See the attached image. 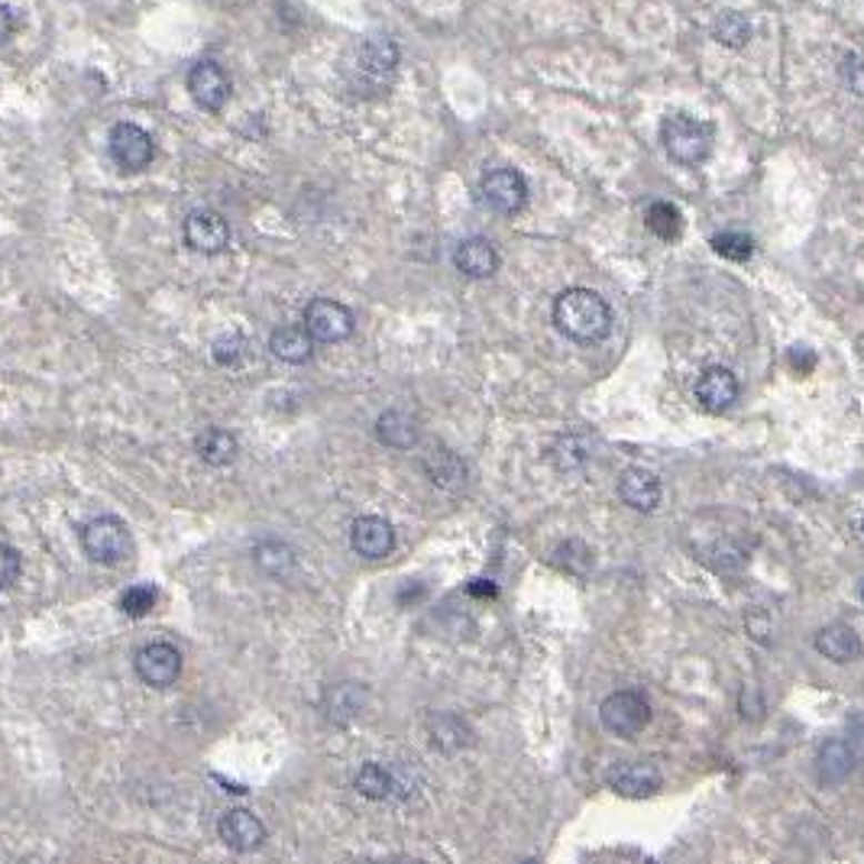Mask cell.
Returning a JSON list of instances; mask_svg holds the SVG:
<instances>
[{"mask_svg": "<svg viewBox=\"0 0 864 864\" xmlns=\"http://www.w3.org/2000/svg\"><path fill=\"white\" fill-rule=\"evenodd\" d=\"M399 69V49L392 46V39L370 37L363 39L353 56L340 66L343 84L356 94V98H379L389 91L392 78Z\"/></svg>", "mask_w": 864, "mask_h": 864, "instance_id": "6da1fadb", "label": "cell"}, {"mask_svg": "<svg viewBox=\"0 0 864 864\" xmlns=\"http://www.w3.org/2000/svg\"><path fill=\"white\" fill-rule=\"evenodd\" d=\"M554 324L573 343H600L612 331V308L593 289H566L554 301Z\"/></svg>", "mask_w": 864, "mask_h": 864, "instance_id": "7a4b0ae2", "label": "cell"}, {"mask_svg": "<svg viewBox=\"0 0 864 864\" xmlns=\"http://www.w3.org/2000/svg\"><path fill=\"white\" fill-rule=\"evenodd\" d=\"M661 143L680 165H700L713 152L715 133L710 123H703L690 113H671L661 123Z\"/></svg>", "mask_w": 864, "mask_h": 864, "instance_id": "3957f363", "label": "cell"}, {"mask_svg": "<svg viewBox=\"0 0 864 864\" xmlns=\"http://www.w3.org/2000/svg\"><path fill=\"white\" fill-rule=\"evenodd\" d=\"M81 547L98 564H123L133 554V538L117 515H101L81 528Z\"/></svg>", "mask_w": 864, "mask_h": 864, "instance_id": "277c9868", "label": "cell"}, {"mask_svg": "<svg viewBox=\"0 0 864 864\" xmlns=\"http://www.w3.org/2000/svg\"><path fill=\"white\" fill-rule=\"evenodd\" d=\"M600 722L605 732L619 739H635L651 722V703L635 690H619L600 706Z\"/></svg>", "mask_w": 864, "mask_h": 864, "instance_id": "5b68a950", "label": "cell"}, {"mask_svg": "<svg viewBox=\"0 0 864 864\" xmlns=\"http://www.w3.org/2000/svg\"><path fill=\"white\" fill-rule=\"evenodd\" d=\"M353 311L334 299H311L304 308V328L318 343H340L353 334Z\"/></svg>", "mask_w": 864, "mask_h": 864, "instance_id": "8992f818", "label": "cell"}, {"mask_svg": "<svg viewBox=\"0 0 864 864\" xmlns=\"http://www.w3.org/2000/svg\"><path fill=\"white\" fill-rule=\"evenodd\" d=\"M480 194L495 214H519L528 204V182L519 169H492L480 182Z\"/></svg>", "mask_w": 864, "mask_h": 864, "instance_id": "52a82bcc", "label": "cell"}, {"mask_svg": "<svg viewBox=\"0 0 864 864\" xmlns=\"http://www.w3.org/2000/svg\"><path fill=\"white\" fill-rule=\"evenodd\" d=\"M137 676L143 683H150L155 690L172 686L182 676V654L175 644L169 641H152L147 647H140L137 654Z\"/></svg>", "mask_w": 864, "mask_h": 864, "instance_id": "ba28073f", "label": "cell"}, {"mask_svg": "<svg viewBox=\"0 0 864 864\" xmlns=\"http://www.w3.org/2000/svg\"><path fill=\"white\" fill-rule=\"evenodd\" d=\"M113 162L127 172H143L152 162V137L137 123H117L111 130Z\"/></svg>", "mask_w": 864, "mask_h": 864, "instance_id": "9c48e42d", "label": "cell"}, {"mask_svg": "<svg viewBox=\"0 0 864 864\" xmlns=\"http://www.w3.org/2000/svg\"><path fill=\"white\" fill-rule=\"evenodd\" d=\"M350 547L366 561H382L395 547V528L389 525L382 515H360L350 525Z\"/></svg>", "mask_w": 864, "mask_h": 864, "instance_id": "30bf717a", "label": "cell"}, {"mask_svg": "<svg viewBox=\"0 0 864 864\" xmlns=\"http://www.w3.org/2000/svg\"><path fill=\"white\" fill-rule=\"evenodd\" d=\"M353 787H356V793H363L366 800H405V796H412V787L405 784V777L395 767L379 764V761H366L356 771Z\"/></svg>", "mask_w": 864, "mask_h": 864, "instance_id": "8fae6325", "label": "cell"}, {"mask_svg": "<svg viewBox=\"0 0 864 864\" xmlns=\"http://www.w3.org/2000/svg\"><path fill=\"white\" fill-rule=\"evenodd\" d=\"M189 91L198 108L218 113L230 98V78L218 62H198L189 72Z\"/></svg>", "mask_w": 864, "mask_h": 864, "instance_id": "7c38bea8", "label": "cell"}, {"mask_svg": "<svg viewBox=\"0 0 864 864\" xmlns=\"http://www.w3.org/2000/svg\"><path fill=\"white\" fill-rule=\"evenodd\" d=\"M858 757H862L858 735H848V739H828L826 745L820 749L816 774H820L823 784L835 787V784H842V781L855 771Z\"/></svg>", "mask_w": 864, "mask_h": 864, "instance_id": "4fadbf2b", "label": "cell"}, {"mask_svg": "<svg viewBox=\"0 0 864 864\" xmlns=\"http://www.w3.org/2000/svg\"><path fill=\"white\" fill-rule=\"evenodd\" d=\"M185 243L198 253H221L230 243V224L218 211H191L185 218Z\"/></svg>", "mask_w": 864, "mask_h": 864, "instance_id": "5bb4252c", "label": "cell"}, {"mask_svg": "<svg viewBox=\"0 0 864 864\" xmlns=\"http://www.w3.org/2000/svg\"><path fill=\"white\" fill-rule=\"evenodd\" d=\"M218 832H221V842H224L227 848H233V852H240V855L257 852L265 842L263 820H260L257 813H250V810H230L224 820H221Z\"/></svg>", "mask_w": 864, "mask_h": 864, "instance_id": "9a60e30c", "label": "cell"}, {"mask_svg": "<svg viewBox=\"0 0 864 864\" xmlns=\"http://www.w3.org/2000/svg\"><path fill=\"white\" fill-rule=\"evenodd\" d=\"M661 784H664V777H661L657 764H651V761H632V764H619L609 771V787L632 800L657 793Z\"/></svg>", "mask_w": 864, "mask_h": 864, "instance_id": "2e32d148", "label": "cell"}, {"mask_svg": "<svg viewBox=\"0 0 864 864\" xmlns=\"http://www.w3.org/2000/svg\"><path fill=\"white\" fill-rule=\"evenodd\" d=\"M696 399H700V405H703L706 412H725V409H732L735 399H739V379H735L732 370H725V366H710V370H703L700 379H696Z\"/></svg>", "mask_w": 864, "mask_h": 864, "instance_id": "e0dca14e", "label": "cell"}, {"mask_svg": "<svg viewBox=\"0 0 864 864\" xmlns=\"http://www.w3.org/2000/svg\"><path fill=\"white\" fill-rule=\"evenodd\" d=\"M453 263H456V269H460L463 275H470V279H489V275L499 269V253H495V247H492L489 240H483V237H470V240H463V243L456 247Z\"/></svg>", "mask_w": 864, "mask_h": 864, "instance_id": "ac0fdd59", "label": "cell"}, {"mask_svg": "<svg viewBox=\"0 0 864 864\" xmlns=\"http://www.w3.org/2000/svg\"><path fill=\"white\" fill-rule=\"evenodd\" d=\"M816 651H820L823 657H828V661H835V664H848V661L862 657L864 644L852 625L835 622V625H826V629L816 635Z\"/></svg>", "mask_w": 864, "mask_h": 864, "instance_id": "d6986e66", "label": "cell"}, {"mask_svg": "<svg viewBox=\"0 0 864 864\" xmlns=\"http://www.w3.org/2000/svg\"><path fill=\"white\" fill-rule=\"evenodd\" d=\"M619 495L625 505L639 509V512H654L661 502V480L651 470H629L619 483Z\"/></svg>", "mask_w": 864, "mask_h": 864, "instance_id": "ffe728a7", "label": "cell"}, {"mask_svg": "<svg viewBox=\"0 0 864 864\" xmlns=\"http://www.w3.org/2000/svg\"><path fill=\"white\" fill-rule=\"evenodd\" d=\"M253 564L269 580H285V576H292L299 570V557H295V551L285 541L265 538V541H260L253 547Z\"/></svg>", "mask_w": 864, "mask_h": 864, "instance_id": "44dd1931", "label": "cell"}, {"mask_svg": "<svg viewBox=\"0 0 864 864\" xmlns=\"http://www.w3.org/2000/svg\"><path fill=\"white\" fill-rule=\"evenodd\" d=\"M269 350L272 356H279L282 363H308L311 350H314V338L308 334V328H279L269 338Z\"/></svg>", "mask_w": 864, "mask_h": 864, "instance_id": "7402d4cb", "label": "cell"}, {"mask_svg": "<svg viewBox=\"0 0 864 864\" xmlns=\"http://www.w3.org/2000/svg\"><path fill=\"white\" fill-rule=\"evenodd\" d=\"M431 745L441 752H463L473 745V729L453 713H441L431 719Z\"/></svg>", "mask_w": 864, "mask_h": 864, "instance_id": "603a6c76", "label": "cell"}, {"mask_svg": "<svg viewBox=\"0 0 864 864\" xmlns=\"http://www.w3.org/2000/svg\"><path fill=\"white\" fill-rule=\"evenodd\" d=\"M194 448H198V456H201L208 466H227V463H233L237 453H240L237 438H233L230 431H224V428H208V431L194 441Z\"/></svg>", "mask_w": 864, "mask_h": 864, "instance_id": "cb8c5ba5", "label": "cell"}, {"mask_svg": "<svg viewBox=\"0 0 864 864\" xmlns=\"http://www.w3.org/2000/svg\"><path fill=\"white\" fill-rule=\"evenodd\" d=\"M376 434L385 448H392V451H409V448H414V441H418V424H414V418H409L405 412H395V409H392V412H385L379 418Z\"/></svg>", "mask_w": 864, "mask_h": 864, "instance_id": "d4e9b609", "label": "cell"}, {"mask_svg": "<svg viewBox=\"0 0 864 864\" xmlns=\"http://www.w3.org/2000/svg\"><path fill=\"white\" fill-rule=\"evenodd\" d=\"M366 703V690L356 686V683H340L328 693V719L338 722V725H346L350 719H356L360 710Z\"/></svg>", "mask_w": 864, "mask_h": 864, "instance_id": "484cf974", "label": "cell"}, {"mask_svg": "<svg viewBox=\"0 0 864 864\" xmlns=\"http://www.w3.org/2000/svg\"><path fill=\"white\" fill-rule=\"evenodd\" d=\"M647 227H651L654 237L674 243L676 237L683 233V218H680L676 204H671V201H654V204L647 208Z\"/></svg>", "mask_w": 864, "mask_h": 864, "instance_id": "4316f807", "label": "cell"}, {"mask_svg": "<svg viewBox=\"0 0 864 864\" xmlns=\"http://www.w3.org/2000/svg\"><path fill=\"white\" fill-rule=\"evenodd\" d=\"M713 37L722 42V46H732V49H742L749 39H752V23L735 13V10H725L719 20L713 23Z\"/></svg>", "mask_w": 864, "mask_h": 864, "instance_id": "83f0119b", "label": "cell"}, {"mask_svg": "<svg viewBox=\"0 0 864 864\" xmlns=\"http://www.w3.org/2000/svg\"><path fill=\"white\" fill-rule=\"evenodd\" d=\"M424 466H428V473H431V480H434V483H441V486H451V489L460 486V483H463V473H466L463 460H456L451 451H434V456H428V460H424Z\"/></svg>", "mask_w": 864, "mask_h": 864, "instance_id": "f1b7e54d", "label": "cell"}, {"mask_svg": "<svg viewBox=\"0 0 864 864\" xmlns=\"http://www.w3.org/2000/svg\"><path fill=\"white\" fill-rule=\"evenodd\" d=\"M713 250L719 253V257L732 260V263H745V260H752L754 240L749 237V233L725 230V233H715L713 237Z\"/></svg>", "mask_w": 864, "mask_h": 864, "instance_id": "f546056e", "label": "cell"}, {"mask_svg": "<svg viewBox=\"0 0 864 864\" xmlns=\"http://www.w3.org/2000/svg\"><path fill=\"white\" fill-rule=\"evenodd\" d=\"M247 350H250V343L243 334H224V338L214 340V346H211V356H214V363L218 366H224V370H233V366H240L243 360H247Z\"/></svg>", "mask_w": 864, "mask_h": 864, "instance_id": "4dcf8cb0", "label": "cell"}, {"mask_svg": "<svg viewBox=\"0 0 864 864\" xmlns=\"http://www.w3.org/2000/svg\"><path fill=\"white\" fill-rule=\"evenodd\" d=\"M155 590L147 586V583H137V586H130V590H123V596H120V612L123 615H130V619H143V615H150L152 605H155Z\"/></svg>", "mask_w": 864, "mask_h": 864, "instance_id": "1f68e13d", "label": "cell"}, {"mask_svg": "<svg viewBox=\"0 0 864 864\" xmlns=\"http://www.w3.org/2000/svg\"><path fill=\"white\" fill-rule=\"evenodd\" d=\"M23 573V557L17 547L10 544H0V590H10Z\"/></svg>", "mask_w": 864, "mask_h": 864, "instance_id": "d6a6232c", "label": "cell"}, {"mask_svg": "<svg viewBox=\"0 0 864 864\" xmlns=\"http://www.w3.org/2000/svg\"><path fill=\"white\" fill-rule=\"evenodd\" d=\"M586 456H590V453L583 451V444H580L576 438H564V441L557 444V451H554V460H557L561 470H576V466H583Z\"/></svg>", "mask_w": 864, "mask_h": 864, "instance_id": "836d02e7", "label": "cell"}, {"mask_svg": "<svg viewBox=\"0 0 864 864\" xmlns=\"http://www.w3.org/2000/svg\"><path fill=\"white\" fill-rule=\"evenodd\" d=\"M842 81L848 84V91L864 94V59L862 56H848L842 62Z\"/></svg>", "mask_w": 864, "mask_h": 864, "instance_id": "e575fe53", "label": "cell"}, {"mask_svg": "<svg viewBox=\"0 0 864 864\" xmlns=\"http://www.w3.org/2000/svg\"><path fill=\"white\" fill-rule=\"evenodd\" d=\"M790 363H793V370H796V373H803V376H806V373L816 366V353H813V350H806V346H796V350L790 353Z\"/></svg>", "mask_w": 864, "mask_h": 864, "instance_id": "d590c367", "label": "cell"}, {"mask_svg": "<svg viewBox=\"0 0 864 864\" xmlns=\"http://www.w3.org/2000/svg\"><path fill=\"white\" fill-rule=\"evenodd\" d=\"M13 30H17V20H13V13L0 3V46L13 37Z\"/></svg>", "mask_w": 864, "mask_h": 864, "instance_id": "8d00e7d4", "label": "cell"}, {"mask_svg": "<svg viewBox=\"0 0 864 864\" xmlns=\"http://www.w3.org/2000/svg\"><path fill=\"white\" fill-rule=\"evenodd\" d=\"M470 593L473 596H495V586L492 583H470Z\"/></svg>", "mask_w": 864, "mask_h": 864, "instance_id": "74e56055", "label": "cell"}, {"mask_svg": "<svg viewBox=\"0 0 864 864\" xmlns=\"http://www.w3.org/2000/svg\"><path fill=\"white\" fill-rule=\"evenodd\" d=\"M862 600H864V586H862Z\"/></svg>", "mask_w": 864, "mask_h": 864, "instance_id": "f35d334b", "label": "cell"}, {"mask_svg": "<svg viewBox=\"0 0 864 864\" xmlns=\"http://www.w3.org/2000/svg\"><path fill=\"white\" fill-rule=\"evenodd\" d=\"M862 528H864V522H862Z\"/></svg>", "mask_w": 864, "mask_h": 864, "instance_id": "ab89813d", "label": "cell"}]
</instances>
